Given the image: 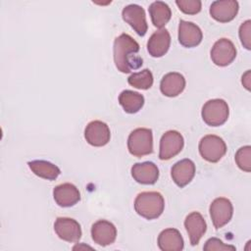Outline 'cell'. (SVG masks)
Segmentation results:
<instances>
[{"label": "cell", "instance_id": "6da1fadb", "mask_svg": "<svg viewBox=\"0 0 251 251\" xmlns=\"http://www.w3.org/2000/svg\"><path fill=\"white\" fill-rule=\"evenodd\" d=\"M139 44L126 33L117 36L114 41V62L118 71L128 74L142 66V59L137 55Z\"/></svg>", "mask_w": 251, "mask_h": 251}, {"label": "cell", "instance_id": "7a4b0ae2", "mask_svg": "<svg viewBox=\"0 0 251 251\" xmlns=\"http://www.w3.org/2000/svg\"><path fill=\"white\" fill-rule=\"evenodd\" d=\"M165 208V200L160 192L144 191L139 193L134 200L135 212L147 219L154 220L159 218Z\"/></svg>", "mask_w": 251, "mask_h": 251}, {"label": "cell", "instance_id": "3957f363", "mask_svg": "<svg viewBox=\"0 0 251 251\" xmlns=\"http://www.w3.org/2000/svg\"><path fill=\"white\" fill-rule=\"evenodd\" d=\"M129 153L137 158L149 155L153 152V134L150 128L138 127L132 130L127 138Z\"/></svg>", "mask_w": 251, "mask_h": 251}, {"label": "cell", "instance_id": "277c9868", "mask_svg": "<svg viewBox=\"0 0 251 251\" xmlns=\"http://www.w3.org/2000/svg\"><path fill=\"white\" fill-rule=\"evenodd\" d=\"M201 116L208 126H220L227 121L229 108L227 103L223 99H211L203 105Z\"/></svg>", "mask_w": 251, "mask_h": 251}, {"label": "cell", "instance_id": "5b68a950", "mask_svg": "<svg viewBox=\"0 0 251 251\" xmlns=\"http://www.w3.org/2000/svg\"><path fill=\"white\" fill-rule=\"evenodd\" d=\"M198 149L204 160L210 163H217L226 153V144L222 137L215 134H208L201 138Z\"/></svg>", "mask_w": 251, "mask_h": 251}, {"label": "cell", "instance_id": "8992f818", "mask_svg": "<svg viewBox=\"0 0 251 251\" xmlns=\"http://www.w3.org/2000/svg\"><path fill=\"white\" fill-rule=\"evenodd\" d=\"M183 136L176 130L166 131L160 140L159 159L167 161L176 156L183 148Z\"/></svg>", "mask_w": 251, "mask_h": 251}, {"label": "cell", "instance_id": "52a82bcc", "mask_svg": "<svg viewBox=\"0 0 251 251\" xmlns=\"http://www.w3.org/2000/svg\"><path fill=\"white\" fill-rule=\"evenodd\" d=\"M209 212L214 226L219 229L231 220L233 215V206L227 198L219 197L212 201Z\"/></svg>", "mask_w": 251, "mask_h": 251}, {"label": "cell", "instance_id": "ba28073f", "mask_svg": "<svg viewBox=\"0 0 251 251\" xmlns=\"http://www.w3.org/2000/svg\"><path fill=\"white\" fill-rule=\"evenodd\" d=\"M211 60L219 67L228 66L236 57V48L231 40L227 38H220L211 49Z\"/></svg>", "mask_w": 251, "mask_h": 251}, {"label": "cell", "instance_id": "9c48e42d", "mask_svg": "<svg viewBox=\"0 0 251 251\" xmlns=\"http://www.w3.org/2000/svg\"><path fill=\"white\" fill-rule=\"evenodd\" d=\"M122 17L138 35L144 36L146 34L148 25L146 22L145 11L141 6L137 4H129L126 6L122 11Z\"/></svg>", "mask_w": 251, "mask_h": 251}, {"label": "cell", "instance_id": "30bf717a", "mask_svg": "<svg viewBox=\"0 0 251 251\" xmlns=\"http://www.w3.org/2000/svg\"><path fill=\"white\" fill-rule=\"evenodd\" d=\"M84 138L91 146H105L111 138L110 128L104 122L92 121L88 123L84 129Z\"/></svg>", "mask_w": 251, "mask_h": 251}, {"label": "cell", "instance_id": "8fae6325", "mask_svg": "<svg viewBox=\"0 0 251 251\" xmlns=\"http://www.w3.org/2000/svg\"><path fill=\"white\" fill-rule=\"evenodd\" d=\"M54 230L59 238L68 242H77L82 235L80 225L72 218H57L54 223Z\"/></svg>", "mask_w": 251, "mask_h": 251}, {"label": "cell", "instance_id": "7c38bea8", "mask_svg": "<svg viewBox=\"0 0 251 251\" xmlns=\"http://www.w3.org/2000/svg\"><path fill=\"white\" fill-rule=\"evenodd\" d=\"M239 5L235 0H217L210 6L211 17L220 23L232 21L238 13Z\"/></svg>", "mask_w": 251, "mask_h": 251}, {"label": "cell", "instance_id": "4fadbf2b", "mask_svg": "<svg viewBox=\"0 0 251 251\" xmlns=\"http://www.w3.org/2000/svg\"><path fill=\"white\" fill-rule=\"evenodd\" d=\"M91 237L100 246L111 245L117 237V228L114 224L106 220H99L91 226Z\"/></svg>", "mask_w": 251, "mask_h": 251}, {"label": "cell", "instance_id": "5bb4252c", "mask_svg": "<svg viewBox=\"0 0 251 251\" xmlns=\"http://www.w3.org/2000/svg\"><path fill=\"white\" fill-rule=\"evenodd\" d=\"M203 33L200 27L191 23L183 20L179 21L178 25V41L179 43L186 47L192 48L199 45L202 41Z\"/></svg>", "mask_w": 251, "mask_h": 251}, {"label": "cell", "instance_id": "9a60e30c", "mask_svg": "<svg viewBox=\"0 0 251 251\" xmlns=\"http://www.w3.org/2000/svg\"><path fill=\"white\" fill-rule=\"evenodd\" d=\"M195 164L190 159H182L176 162L171 170V176L174 182L178 187L187 185L195 176Z\"/></svg>", "mask_w": 251, "mask_h": 251}, {"label": "cell", "instance_id": "2e32d148", "mask_svg": "<svg viewBox=\"0 0 251 251\" xmlns=\"http://www.w3.org/2000/svg\"><path fill=\"white\" fill-rule=\"evenodd\" d=\"M53 197L60 207H72L80 200V192L75 184L66 182L53 189Z\"/></svg>", "mask_w": 251, "mask_h": 251}, {"label": "cell", "instance_id": "e0dca14e", "mask_svg": "<svg viewBox=\"0 0 251 251\" xmlns=\"http://www.w3.org/2000/svg\"><path fill=\"white\" fill-rule=\"evenodd\" d=\"M184 227L188 233L191 245L195 246L206 232L207 225L199 212H192L186 216L184 220Z\"/></svg>", "mask_w": 251, "mask_h": 251}, {"label": "cell", "instance_id": "ac0fdd59", "mask_svg": "<svg viewBox=\"0 0 251 251\" xmlns=\"http://www.w3.org/2000/svg\"><path fill=\"white\" fill-rule=\"evenodd\" d=\"M133 179L141 184H154L159 178V169L152 162L136 163L131 167Z\"/></svg>", "mask_w": 251, "mask_h": 251}, {"label": "cell", "instance_id": "d6986e66", "mask_svg": "<svg viewBox=\"0 0 251 251\" xmlns=\"http://www.w3.org/2000/svg\"><path fill=\"white\" fill-rule=\"evenodd\" d=\"M171 45V35L166 28H161L155 31L148 39L147 50L154 58L164 56Z\"/></svg>", "mask_w": 251, "mask_h": 251}, {"label": "cell", "instance_id": "ffe728a7", "mask_svg": "<svg viewBox=\"0 0 251 251\" xmlns=\"http://www.w3.org/2000/svg\"><path fill=\"white\" fill-rule=\"evenodd\" d=\"M185 88L184 76L176 72L166 74L160 82V90L167 97H176Z\"/></svg>", "mask_w": 251, "mask_h": 251}, {"label": "cell", "instance_id": "44dd1931", "mask_svg": "<svg viewBox=\"0 0 251 251\" xmlns=\"http://www.w3.org/2000/svg\"><path fill=\"white\" fill-rule=\"evenodd\" d=\"M162 251H181L184 246L183 238L176 228H166L162 230L157 240Z\"/></svg>", "mask_w": 251, "mask_h": 251}, {"label": "cell", "instance_id": "7402d4cb", "mask_svg": "<svg viewBox=\"0 0 251 251\" xmlns=\"http://www.w3.org/2000/svg\"><path fill=\"white\" fill-rule=\"evenodd\" d=\"M149 15L154 26L162 28L165 26L172 17V11L169 5L163 1H155L150 4Z\"/></svg>", "mask_w": 251, "mask_h": 251}, {"label": "cell", "instance_id": "603a6c76", "mask_svg": "<svg viewBox=\"0 0 251 251\" xmlns=\"http://www.w3.org/2000/svg\"><path fill=\"white\" fill-rule=\"evenodd\" d=\"M119 103L126 113L135 114L143 107L144 97L138 92L126 89L120 93Z\"/></svg>", "mask_w": 251, "mask_h": 251}, {"label": "cell", "instance_id": "cb8c5ba5", "mask_svg": "<svg viewBox=\"0 0 251 251\" xmlns=\"http://www.w3.org/2000/svg\"><path fill=\"white\" fill-rule=\"evenodd\" d=\"M27 165L35 176L48 180H55L61 173L56 165L44 160H34L28 162Z\"/></svg>", "mask_w": 251, "mask_h": 251}, {"label": "cell", "instance_id": "d4e9b609", "mask_svg": "<svg viewBox=\"0 0 251 251\" xmlns=\"http://www.w3.org/2000/svg\"><path fill=\"white\" fill-rule=\"evenodd\" d=\"M153 75L150 70L144 69L140 72L131 74L128 78L127 82L129 85L137 88L147 90L153 85Z\"/></svg>", "mask_w": 251, "mask_h": 251}, {"label": "cell", "instance_id": "484cf974", "mask_svg": "<svg viewBox=\"0 0 251 251\" xmlns=\"http://www.w3.org/2000/svg\"><path fill=\"white\" fill-rule=\"evenodd\" d=\"M237 167L246 173L251 172V147L243 146L237 150L234 157Z\"/></svg>", "mask_w": 251, "mask_h": 251}, {"label": "cell", "instance_id": "4316f807", "mask_svg": "<svg viewBox=\"0 0 251 251\" xmlns=\"http://www.w3.org/2000/svg\"><path fill=\"white\" fill-rule=\"evenodd\" d=\"M178 9L187 15H195L201 11L202 3L200 0H176Z\"/></svg>", "mask_w": 251, "mask_h": 251}, {"label": "cell", "instance_id": "83f0119b", "mask_svg": "<svg viewBox=\"0 0 251 251\" xmlns=\"http://www.w3.org/2000/svg\"><path fill=\"white\" fill-rule=\"evenodd\" d=\"M203 249L205 251H226V250H231L234 251L236 248L233 245H229V244H225L222 240H220L219 238L216 237H212L209 238Z\"/></svg>", "mask_w": 251, "mask_h": 251}, {"label": "cell", "instance_id": "f1b7e54d", "mask_svg": "<svg viewBox=\"0 0 251 251\" xmlns=\"http://www.w3.org/2000/svg\"><path fill=\"white\" fill-rule=\"evenodd\" d=\"M239 38L240 41L247 50L251 49L250 38H251V21L247 20L239 26Z\"/></svg>", "mask_w": 251, "mask_h": 251}, {"label": "cell", "instance_id": "f546056e", "mask_svg": "<svg viewBox=\"0 0 251 251\" xmlns=\"http://www.w3.org/2000/svg\"><path fill=\"white\" fill-rule=\"evenodd\" d=\"M241 81H242L243 86H244L247 90H250V71H249V70L242 75Z\"/></svg>", "mask_w": 251, "mask_h": 251}]
</instances>
